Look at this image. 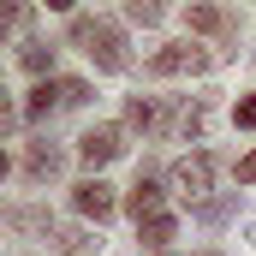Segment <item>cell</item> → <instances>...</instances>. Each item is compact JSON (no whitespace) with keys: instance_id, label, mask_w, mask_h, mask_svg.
Wrapping results in <instances>:
<instances>
[{"instance_id":"obj_1","label":"cell","mask_w":256,"mask_h":256,"mask_svg":"<svg viewBox=\"0 0 256 256\" xmlns=\"http://www.w3.org/2000/svg\"><path fill=\"white\" fill-rule=\"evenodd\" d=\"M72 42L96 60V72H126V66H131L126 30H120L114 18H90V12H78V18H72Z\"/></svg>"},{"instance_id":"obj_2","label":"cell","mask_w":256,"mask_h":256,"mask_svg":"<svg viewBox=\"0 0 256 256\" xmlns=\"http://www.w3.org/2000/svg\"><path fill=\"white\" fill-rule=\"evenodd\" d=\"M208 66H214L208 48H196V42H167V48L149 54V78H202Z\"/></svg>"},{"instance_id":"obj_3","label":"cell","mask_w":256,"mask_h":256,"mask_svg":"<svg viewBox=\"0 0 256 256\" xmlns=\"http://www.w3.org/2000/svg\"><path fill=\"white\" fill-rule=\"evenodd\" d=\"M208 185H214V155H179L173 161V191L185 196L191 208H202V196H208Z\"/></svg>"},{"instance_id":"obj_4","label":"cell","mask_w":256,"mask_h":256,"mask_svg":"<svg viewBox=\"0 0 256 256\" xmlns=\"http://www.w3.org/2000/svg\"><path fill=\"white\" fill-rule=\"evenodd\" d=\"M78 155H84L90 167H108V161L126 155V131L120 126H90L84 137H78Z\"/></svg>"},{"instance_id":"obj_5","label":"cell","mask_w":256,"mask_h":256,"mask_svg":"<svg viewBox=\"0 0 256 256\" xmlns=\"http://www.w3.org/2000/svg\"><path fill=\"white\" fill-rule=\"evenodd\" d=\"M72 208H78L84 220L102 226V220L114 214V185H108V179H84V185H72Z\"/></svg>"},{"instance_id":"obj_6","label":"cell","mask_w":256,"mask_h":256,"mask_svg":"<svg viewBox=\"0 0 256 256\" xmlns=\"http://www.w3.org/2000/svg\"><path fill=\"white\" fill-rule=\"evenodd\" d=\"M126 214L137 220V226H143V220H155V214H167V202H161V185L137 173V185L126 191Z\"/></svg>"},{"instance_id":"obj_7","label":"cell","mask_w":256,"mask_h":256,"mask_svg":"<svg viewBox=\"0 0 256 256\" xmlns=\"http://www.w3.org/2000/svg\"><path fill=\"white\" fill-rule=\"evenodd\" d=\"M60 167H66V155L54 143H30V149H24V179H30V185H48Z\"/></svg>"},{"instance_id":"obj_8","label":"cell","mask_w":256,"mask_h":256,"mask_svg":"<svg viewBox=\"0 0 256 256\" xmlns=\"http://www.w3.org/2000/svg\"><path fill=\"white\" fill-rule=\"evenodd\" d=\"M173 238H179V220H173V214H155V220L137 226V244H143L149 256H167V250H173Z\"/></svg>"},{"instance_id":"obj_9","label":"cell","mask_w":256,"mask_h":256,"mask_svg":"<svg viewBox=\"0 0 256 256\" xmlns=\"http://www.w3.org/2000/svg\"><path fill=\"white\" fill-rule=\"evenodd\" d=\"M185 24H191L196 36H232L238 30L232 12H220V6H185Z\"/></svg>"},{"instance_id":"obj_10","label":"cell","mask_w":256,"mask_h":256,"mask_svg":"<svg viewBox=\"0 0 256 256\" xmlns=\"http://www.w3.org/2000/svg\"><path fill=\"white\" fill-rule=\"evenodd\" d=\"M202 126H208V96H191V102L173 114V131H179L185 143H202Z\"/></svg>"},{"instance_id":"obj_11","label":"cell","mask_w":256,"mask_h":256,"mask_svg":"<svg viewBox=\"0 0 256 256\" xmlns=\"http://www.w3.org/2000/svg\"><path fill=\"white\" fill-rule=\"evenodd\" d=\"M54 108H66V84H60V78H48V84H36V90H30L24 120H42V114H54Z\"/></svg>"},{"instance_id":"obj_12","label":"cell","mask_w":256,"mask_h":256,"mask_svg":"<svg viewBox=\"0 0 256 256\" xmlns=\"http://www.w3.org/2000/svg\"><path fill=\"white\" fill-rule=\"evenodd\" d=\"M54 250H60V256H96L102 238H96L90 226H60V232H54Z\"/></svg>"},{"instance_id":"obj_13","label":"cell","mask_w":256,"mask_h":256,"mask_svg":"<svg viewBox=\"0 0 256 256\" xmlns=\"http://www.w3.org/2000/svg\"><path fill=\"white\" fill-rule=\"evenodd\" d=\"M6 226H12V232H42V238H54V214H48V208H6Z\"/></svg>"},{"instance_id":"obj_14","label":"cell","mask_w":256,"mask_h":256,"mask_svg":"<svg viewBox=\"0 0 256 256\" xmlns=\"http://www.w3.org/2000/svg\"><path fill=\"white\" fill-rule=\"evenodd\" d=\"M18 66H24L30 78H42V84H48V72H54V48H48V42H24Z\"/></svg>"},{"instance_id":"obj_15","label":"cell","mask_w":256,"mask_h":256,"mask_svg":"<svg viewBox=\"0 0 256 256\" xmlns=\"http://www.w3.org/2000/svg\"><path fill=\"white\" fill-rule=\"evenodd\" d=\"M126 126L131 131H155V126H161V108H155L149 96H131V102H126Z\"/></svg>"},{"instance_id":"obj_16","label":"cell","mask_w":256,"mask_h":256,"mask_svg":"<svg viewBox=\"0 0 256 256\" xmlns=\"http://www.w3.org/2000/svg\"><path fill=\"white\" fill-rule=\"evenodd\" d=\"M191 214L202 220V226H220V220H232V196H208V202L191 208Z\"/></svg>"},{"instance_id":"obj_17","label":"cell","mask_w":256,"mask_h":256,"mask_svg":"<svg viewBox=\"0 0 256 256\" xmlns=\"http://www.w3.org/2000/svg\"><path fill=\"white\" fill-rule=\"evenodd\" d=\"M126 18L131 24H161V6L155 0H126Z\"/></svg>"},{"instance_id":"obj_18","label":"cell","mask_w":256,"mask_h":256,"mask_svg":"<svg viewBox=\"0 0 256 256\" xmlns=\"http://www.w3.org/2000/svg\"><path fill=\"white\" fill-rule=\"evenodd\" d=\"M232 126L256 131V96H238V102H232Z\"/></svg>"},{"instance_id":"obj_19","label":"cell","mask_w":256,"mask_h":256,"mask_svg":"<svg viewBox=\"0 0 256 256\" xmlns=\"http://www.w3.org/2000/svg\"><path fill=\"white\" fill-rule=\"evenodd\" d=\"M66 84V108H84V102H90V84H84V78H60Z\"/></svg>"},{"instance_id":"obj_20","label":"cell","mask_w":256,"mask_h":256,"mask_svg":"<svg viewBox=\"0 0 256 256\" xmlns=\"http://www.w3.org/2000/svg\"><path fill=\"white\" fill-rule=\"evenodd\" d=\"M232 173H238V185H256V149L238 161V167H232Z\"/></svg>"},{"instance_id":"obj_21","label":"cell","mask_w":256,"mask_h":256,"mask_svg":"<svg viewBox=\"0 0 256 256\" xmlns=\"http://www.w3.org/2000/svg\"><path fill=\"white\" fill-rule=\"evenodd\" d=\"M250 244H256V226H250Z\"/></svg>"}]
</instances>
